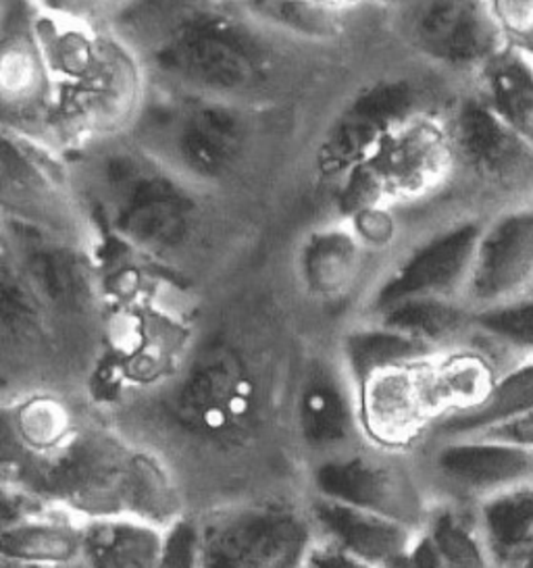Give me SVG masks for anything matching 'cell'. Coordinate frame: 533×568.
I'll return each instance as SVG.
<instances>
[{
	"label": "cell",
	"instance_id": "obj_27",
	"mask_svg": "<svg viewBox=\"0 0 533 568\" xmlns=\"http://www.w3.org/2000/svg\"><path fill=\"white\" fill-rule=\"evenodd\" d=\"M433 554L442 568H490L485 551L465 523L452 513H438L425 523Z\"/></svg>",
	"mask_w": 533,
	"mask_h": 568
},
{
	"label": "cell",
	"instance_id": "obj_34",
	"mask_svg": "<svg viewBox=\"0 0 533 568\" xmlns=\"http://www.w3.org/2000/svg\"><path fill=\"white\" fill-rule=\"evenodd\" d=\"M300 568H321L319 567V565H316V562H313V560H311V556H309V560H306V565H302V567Z\"/></svg>",
	"mask_w": 533,
	"mask_h": 568
},
{
	"label": "cell",
	"instance_id": "obj_18",
	"mask_svg": "<svg viewBox=\"0 0 533 568\" xmlns=\"http://www.w3.org/2000/svg\"><path fill=\"white\" fill-rule=\"evenodd\" d=\"M435 475L463 491H502L533 473V450L480 437L444 439L433 452Z\"/></svg>",
	"mask_w": 533,
	"mask_h": 568
},
{
	"label": "cell",
	"instance_id": "obj_28",
	"mask_svg": "<svg viewBox=\"0 0 533 568\" xmlns=\"http://www.w3.org/2000/svg\"><path fill=\"white\" fill-rule=\"evenodd\" d=\"M471 327L500 346L533 352V294L473 313Z\"/></svg>",
	"mask_w": 533,
	"mask_h": 568
},
{
	"label": "cell",
	"instance_id": "obj_4",
	"mask_svg": "<svg viewBox=\"0 0 533 568\" xmlns=\"http://www.w3.org/2000/svg\"><path fill=\"white\" fill-rule=\"evenodd\" d=\"M202 523V568H300L316 546L306 508L290 501L235 504Z\"/></svg>",
	"mask_w": 533,
	"mask_h": 568
},
{
	"label": "cell",
	"instance_id": "obj_6",
	"mask_svg": "<svg viewBox=\"0 0 533 568\" xmlns=\"http://www.w3.org/2000/svg\"><path fill=\"white\" fill-rule=\"evenodd\" d=\"M402 30L409 44L435 65L480 73L511 40L494 4L419 2L404 9Z\"/></svg>",
	"mask_w": 533,
	"mask_h": 568
},
{
	"label": "cell",
	"instance_id": "obj_13",
	"mask_svg": "<svg viewBox=\"0 0 533 568\" xmlns=\"http://www.w3.org/2000/svg\"><path fill=\"white\" fill-rule=\"evenodd\" d=\"M249 125L232 101L207 99L183 106L167 134L171 168L200 182L221 180L244 156Z\"/></svg>",
	"mask_w": 533,
	"mask_h": 568
},
{
	"label": "cell",
	"instance_id": "obj_14",
	"mask_svg": "<svg viewBox=\"0 0 533 568\" xmlns=\"http://www.w3.org/2000/svg\"><path fill=\"white\" fill-rule=\"evenodd\" d=\"M113 182L117 230L147 251H171L190 232L192 201L163 173L125 168Z\"/></svg>",
	"mask_w": 533,
	"mask_h": 568
},
{
	"label": "cell",
	"instance_id": "obj_2",
	"mask_svg": "<svg viewBox=\"0 0 533 568\" xmlns=\"http://www.w3.org/2000/svg\"><path fill=\"white\" fill-rule=\"evenodd\" d=\"M133 452L109 435L76 434L61 450L28 458L4 487L80 520L128 517Z\"/></svg>",
	"mask_w": 533,
	"mask_h": 568
},
{
	"label": "cell",
	"instance_id": "obj_12",
	"mask_svg": "<svg viewBox=\"0 0 533 568\" xmlns=\"http://www.w3.org/2000/svg\"><path fill=\"white\" fill-rule=\"evenodd\" d=\"M533 206H515L483 227L463 302L471 313L532 294Z\"/></svg>",
	"mask_w": 533,
	"mask_h": 568
},
{
	"label": "cell",
	"instance_id": "obj_8",
	"mask_svg": "<svg viewBox=\"0 0 533 568\" xmlns=\"http://www.w3.org/2000/svg\"><path fill=\"white\" fill-rule=\"evenodd\" d=\"M454 163L449 123L423 113L383 135L359 165L365 169L385 204L430 194L446 182Z\"/></svg>",
	"mask_w": 533,
	"mask_h": 568
},
{
	"label": "cell",
	"instance_id": "obj_22",
	"mask_svg": "<svg viewBox=\"0 0 533 568\" xmlns=\"http://www.w3.org/2000/svg\"><path fill=\"white\" fill-rule=\"evenodd\" d=\"M533 410V361L499 377L477 406L440 418L435 432L442 439L471 437Z\"/></svg>",
	"mask_w": 533,
	"mask_h": 568
},
{
	"label": "cell",
	"instance_id": "obj_19",
	"mask_svg": "<svg viewBox=\"0 0 533 568\" xmlns=\"http://www.w3.org/2000/svg\"><path fill=\"white\" fill-rule=\"evenodd\" d=\"M163 529L132 517L82 520L80 568H159Z\"/></svg>",
	"mask_w": 533,
	"mask_h": 568
},
{
	"label": "cell",
	"instance_id": "obj_25",
	"mask_svg": "<svg viewBox=\"0 0 533 568\" xmlns=\"http://www.w3.org/2000/svg\"><path fill=\"white\" fill-rule=\"evenodd\" d=\"M483 531L492 551L513 560L533 544L532 491H500L483 506Z\"/></svg>",
	"mask_w": 533,
	"mask_h": 568
},
{
	"label": "cell",
	"instance_id": "obj_20",
	"mask_svg": "<svg viewBox=\"0 0 533 568\" xmlns=\"http://www.w3.org/2000/svg\"><path fill=\"white\" fill-rule=\"evenodd\" d=\"M490 111L533 144V54L509 44L477 73Z\"/></svg>",
	"mask_w": 533,
	"mask_h": 568
},
{
	"label": "cell",
	"instance_id": "obj_1",
	"mask_svg": "<svg viewBox=\"0 0 533 568\" xmlns=\"http://www.w3.org/2000/svg\"><path fill=\"white\" fill-rule=\"evenodd\" d=\"M150 59L167 80L207 99L232 101L261 84L266 49L240 19L183 9L154 36Z\"/></svg>",
	"mask_w": 533,
	"mask_h": 568
},
{
	"label": "cell",
	"instance_id": "obj_33",
	"mask_svg": "<svg viewBox=\"0 0 533 568\" xmlns=\"http://www.w3.org/2000/svg\"><path fill=\"white\" fill-rule=\"evenodd\" d=\"M521 568H533V544L523 554V567Z\"/></svg>",
	"mask_w": 533,
	"mask_h": 568
},
{
	"label": "cell",
	"instance_id": "obj_3",
	"mask_svg": "<svg viewBox=\"0 0 533 568\" xmlns=\"http://www.w3.org/2000/svg\"><path fill=\"white\" fill-rule=\"evenodd\" d=\"M169 404L180 434L202 448L233 452L259 434L265 415L261 385L230 352H211L185 373Z\"/></svg>",
	"mask_w": 533,
	"mask_h": 568
},
{
	"label": "cell",
	"instance_id": "obj_30",
	"mask_svg": "<svg viewBox=\"0 0 533 568\" xmlns=\"http://www.w3.org/2000/svg\"><path fill=\"white\" fill-rule=\"evenodd\" d=\"M204 523L202 518L183 515L163 529L159 568H202Z\"/></svg>",
	"mask_w": 533,
	"mask_h": 568
},
{
	"label": "cell",
	"instance_id": "obj_11",
	"mask_svg": "<svg viewBox=\"0 0 533 568\" xmlns=\"http://www.w3.org/2000/svg\"><path fill=\"white\" fill-rule=\"evenodd\" d=\"M430 361L383 368L356 385L361 432L373 448L396 452L413 444L440 417Z\"/></svg>",
	"mask_w": 533,
	"mask_h": 568
},
{
	"label": "cell",
	"instance_id": "obj_32",
	"mask_svg": "<svg viewBox=\"0 0 533 568\" xmlns=\"http://www.w3.org/2000/svg\"><path fill=\"white\" fill-rule=\"evenodd\" d=\"M406 568H442L425 535L421 534V539H419V544H416L415 554H413V558H411V562H409V567Z\"/></svg>",
	"mask_w": 533,
	"mask_h": 568
},
{
	"label": "cell",
	"instance_id": "obj_29",
	"mask_svg": "<svg viewBox=\"0 0 533 568\" xmlns=\"http://www.w3.org/2000/svg\"><path fill=\"white\" fill-rule=\"evenodd\" d=\"M340 7L330 4H311V2H269L254 4L252 13L265 18L269 23L292 30L296 34L323 36L335 30Z\"/></svg>",
	"mask_w": 533,
	"mask_h": 568
},
{
	"label": "cell",
	"instance_id": "obj_17",
	"mask_svg": "<svg viewBox=\"0 0 533 568\" xmlns=\"http://www.w3.org/2000/svg\"><path fill=\"white\" fill-rule=\"evenodd\" d=\"M4 568H80L82 520L49 506H30L2 523Z\"/></svg>",
	"mask_w": 533,
	"mask_h": 568
},
{
	"label": "cell",
	"instance_id": "obj_23",
	"mask_svg": "<svg viewBox=\"0 0 533 568\" xmlns=\"http://www.w3.org/2000/svg\"><path fill=\"white\" fill-rule=\"evenodd\" d=\"M433 352L435 348L411 335L400 334L396 329L366 321V325L344 335L340 365L346 371L350 382L359 385L383 368L430 361Z\"/></svg>",
	"mask_w": 533,
	"mask_h": 568
},
{
	"label": "cell",
	"instance_id": "obj_9",
	"mask_svg": "<svg viewBox=\"0 0 533 568\" xmlns=\"http://www.w3.org/2000/svg\"><path fill=\"white\" fill-rule=\"evenodd\" d=\"M449 130L456 163L475 180L509 196L532 194V142L496 118L477 94L456 104Z\"/></svg>",
	"mask_w": 533,
	"mask_h": 568
},
{
	"label": "cell",
	"instance_id": "obj_15",
	"mask_svg": "<svg viewBox=\"0 0 533 568\" xmlns=\"http://www.w3.org/2000/svg\"><path fill=\"white\" fill-rule=\"evenodd\" d=\"M316 539L369 568H406L423 531L311 496L304 504Z\"/></svg>",
	"mask_w": 533,
	"mask_h": 568
},
{
	"label": "cell",
	"instance_id": "obj_5",
	"mask_svg": "<svg viewBox=\"0 0 533 568\" xmlns=\"http://www.w3.org/2000/svg\"><path fill=\"white\" fill-rule=\"evenodd\" d=\"M311 496L402 523L423 531L425 510L409 470L392 452L350 448L315 460L311 468Z\"/></svg>",
	"mask_w": 533,
	"mask_h": 568
},
{
	"label": "cell",
	"instance_id": "obj_26",
	"mask_svg": "<svg viewBox=\"0 0 533 568\" xmlns=\"http://www.w3.org/2000/svg\"><path fill=\"white\" fill-rule=\"evenodd\" d=\"M16 442L28 452V458L50 456L67 446L78 432H73L66 406L49 398L21 404L13 418Z\"/></svg>",
	"mask_w": 533,
	"mask_h": 568
},
{
	"label": "cell",
	"instance_id": "obj_31",
	"mask_svg": "<svg viewBox=\"0 0 533 568\" xmlns=\"http://www.w3.org/2000/svg\"><path fill=\"white\" fill-rule=\"evenodd\" d=\"M471 437H480V439H490V442L511 444L516 448L533 450V410L523 415V417L513 418L509 423H502V425L485 429L482 434L471 435Z\"/></svg>",
	"mask_w": 533,
	"mask_h": 568
},
{
	"label": "cell",
	"instance_id": "obj_16",
	"mask_svg": "<svg viewBox=\"0 0 533 568\" xmlns=\"http://www.w3.org/2000/svg\"><path fill=\"white\" fill-rule=\"evenodd\" d=\"M294 423L300 444L316 460L356 448L361 432L356 385L342 365H316L300 384L294 404Z\"/></svg>",
	"mask_w": 533,
	"mask_h": 568
},
{
	"label": "cell",
	"instance_id": "obj_21",
	"mask_svg": "<svg viewBox=\"0 0 533 568\" xmlns=\"http://www.w3.org/2000/svg\"><path fill=\"white\" fill-rule=\"evenodd\" d=\"M365 242L349 227H325L302 244L300 273L316 296H338L352 287L363 267Z\"/></svg>",
	"mask_w": 533,
	"mask_h": 568
},
{
	"label": "cell",
	"instance_id": "obj_24",
	"mask_svg": "<svg viewBox=\"0 0 533 568\" xmlns=\"http://www.w3.org/2000/svg\"><path fill=\"white\" fill-rule=\"evenodd\" d=\"M471 311L465 302L449 298H413L392 304L369 321L383 327L411 335L419 342L438 348L454 335L461 334L471 325Z\"/></svg>",
	"mask_w": 533,
	"mask_h": 568
},
{
	"label": "cell",
	"instance_id": "obj_10",
	"mask_svg": "<svg viewBox=\"0 0 533 568\" xmlns=\"http://www.w3.org/2000/svg\"><path fill=\"white\" fill-rule=\"evenodd\" d=\"M423 113L419 88L409 80L388 78L365 85L333 119L319 151V165L342 180L365 161L383 135Z\"/></svg>",
	"mask_w": 533,
	"mask_h": 568
},
{
	"label": "cell",
	"instance_id": "obj_7",
	"mask_svg": "<svg viewBox=\"0 0 533 568\" xmlns=\"http://www.w3.org/2000/svg\"><path fill=\"white\" fill-rule=\"evenodd\" d=\"M485 223L461 221L419 242L404 252L371 294L369 315L413 298H449L463 302L466 282Z\"/></svg>",
	"mask_w": 533,
	"mask_h": 568
}]
</instances>
